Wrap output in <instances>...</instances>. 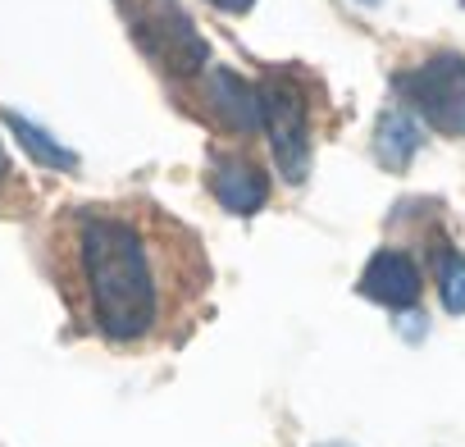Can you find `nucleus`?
<instances>
[{"mask_svg":"<svg viewBox=\"0 0 465 447\" xmlns=\"http://www.w3.org/2000/svg\"><path fill=\"white\" fill-rule=\"evenodd\" d=\"M51 274L74 315L114 347L187 333L210 293L201 238L151 201L64 210L51 233Z\"/></svg>","mask_w":465,"mask_h":447,"instance_id":"nucleus-1","label":"nucleus"},{"mask_svg":"<svg viewBox=\"0 0 465 447\" xmlns=\"http://www.w3.org/2000/svg\"><path fill=\"white\" fill-rule=\"evenodd\" d=\"M397 92L420 110V119L447 137H465V55L442 51L397 78Z\"/></svg>","mask_w":465,"mask_h":447,"instance_id":"nucleus-2","label":"nucleus"},{"mask_svg":"<svg viewBox=\"0 0 465 447\" xmlns=\"http://www.w3.org/2000/svg\"><path fill=\"white\" fill-rule=\"evenodd\" d=\"M256 92H261V124L274 142L279 169H283L288 183H302L306 169H311V110H306V96L283 74L265 78Z\"/></svg>","mask_w":465,"mask_h":447,"instance_id":"nucleus-3","label":"nucleus"},{"mask_svg":"<svg viewBox=\"0 0 465 447\" xmlns=\"http://www.w3.org/2000/svg\"><path fill=\"white\" fill-rule=\"evenodd\" d=\"M146 51L169 65L173 74H192L201 60H205V46L196 37V28L183 19V10L173 5V0H160L155 10H146Z\"/></svg>","mask_w":465,"mask_h":447,"instance_id":"nucleus-4","label":"nucleus"},{"mask_svg":"<svg viewBox=\"0 0 465 447\" xmlns=\"http://www.w3.org/2000/svg\"><path fill=\"white\" fill-rule=\"evenodd\" d=\"M356 288H361V297H370V302H379V306L406 311V306L420 302V265H415L406 252L383 247V252L370 256V265H365V274H361Z\"/></svg>","mask_w":465,"mask_h":447,"instance_id":"nucleus-5","label":"nucleus"},{"mask_svg":"<svg viewBox=\"0 0 465 447\" xmlns=\"http://www.w3.org/2000/svg\"><path fill=\"white\" fill-rule=\"evenodd\" d=\"M210 192L219 196V205H228L232 214H252L265 205L270 196V183H265V169L242 160V155H223L214 169H210Z\"/></svg>","mask_w":465,"mask_h":447,"instance_id":"nucleus-6","label":"nucleus"},{"mask_svg":"<svg viewBox=\"0 0 465 447\" xmlns=\"http://www.w3.org/2000/svg\"><path fill=\"white\" fill-rule=\"evenodd\" d=\"M205 101H210V110L219 114V124L238 128V133H247V128L261 124V92H256L247 78H238L232 69H210V78H205Z\"/></svg>","mask_w":465,"mask_h":447,"instance_id":"nucleus-7","label":"nucleus"},{"mask_svg":"<svg viewBox=\"0 0 465 447\" xmlns=\"http://www.w3.org/2000/svg\"><path fill=\"white\" fill-rule=\"evenodd\" d=\"M420 124L411 110H383L379 114V128H374V155L388 164V169H406L420 151Z\"/></svg>","mask_w":465,"mask_h":447,"instance_id":"nucleus-8","label":"nucleus"},{"mask_svg":"<svg viewBox=\"0 0 465 447\" xmlns=\"http://www.w3.org/2000/svg\"><path fill=\"white\" fill-rule=\"evenodd\" d=\"M5 124L15 128V137L24 142V151L33 155V160H42V164H51V169H74L78 164V155L74 151H64L51 133H42V128H33L24 114H15V110H5Z\"/></svg>","mask_w":465,"mask_h":447,"instance_id":"nucleus-9","label":"nucleus"},{"mask_svg":"<svg viewBox=\"0 0 465 447\" xmlns=\"http://www.w3.org/2000/svg\"><path fill=\"white\" fill-rule=\"evenodd\" d=\"M433 270H438L442 306H447L451 315H460V311H465V256H460V252H442V256L433 261Z\"/></svg>","mask_w":465,"mask_h":447,"instance_id":"nucleus-10","label":"nucleus"},{"mask_svg":"<svg viewBox=\"0 0 465 447\" xmlns=\"http://www.w3.org/2000/svg\"><path fill=\"white\" fill-rule=\"evenodd\" d=\"M210 5H219V10H228V15H242V10L256 5V0H210Z\"/></svg>","mask_w":465,"mask_h":447,"instance_id":"nucleus-11","label":"nucleus"},{"mask_svg":"<svg viewBox=\"0 0 465 447\" xmlns=\"http://www.w3.org/2000/svg\"><path fill=\"white\" fill-rule=\"evenodd\" d=\"M0 178H5V151H0Z\"/></svg>","mask_w":465,"mask_h":447,"instance_id":"nucleus-12","label":"nucleus"},{"mask_svg":"<svg viewBox=\"0 0 465 447\" xmlns=\"http://www.w3.org/2000/svg\"><path fill=\"white\" fill-rule=\"evenodd\" d=\"M329 447H342V442H329Z\"/></svg>","mask_w":465,"mask_h":447,"instance_id":"nucleus-13","label":"nucleus"},{"mask_svg":"<svg viewBox=\"0 0 465 447\" xmlns=\"http://www.w3.org/2000/svg\"><path fill=\"white\" fill-rule=\"evenodd\" d=\"M365 5H374V0H365Z\"/></svg>","mask_w":465,"mask_h":447,"instance_id":"nucleus-14","label":"nucleus"}]
</instances>
